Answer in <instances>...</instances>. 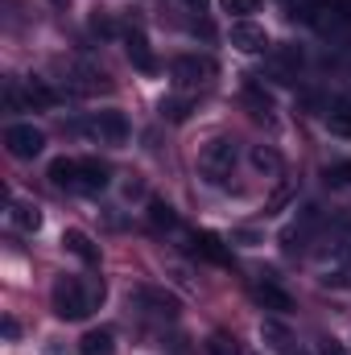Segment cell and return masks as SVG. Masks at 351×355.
Here are the masks:
<instances>
[{
  "label": "cell",
  "mask_w": 351,
  "mask_h": 355,
  "mask_svg": "<svg viewBox=\"0 0 351 355\" xmlns=\"http://www.w3.org/2000/svg\"><path fill=\"white\" fill-rule=\"evenodd\" d=\"M228 37H232V46L240 54H261V50H268V33H264V25H257V21H236Z\"/></svg>",
  "instance_id": "6"
},
{
  "label": "cell",
  "mask_w": 351,
  "mask_h": 355,
  "mask_svg": "<svg viewBox=\"0 0 351 355\" xmlns=\"http://www.w3.org/2000/svg\"><path fill=\"white\" fill-rule=\"evenodd\" d=\"M79 355H116L112 331H87V335L79 339Z\"/></svg>",
  "instance_id": "15"
},
{
  "label": "cell",
  "mask_w": 351,
  "mask_h": 355,
  "mask_svg": "<svg viewBox=\"0 0 351 355\" xmlns=\"http://www.w3.org/2000/svg\"><path fill=\"white\" fill-rule=\"evenodd\" d=\"M285 4H289V0H285Z\"/></svg>",
  "instance_id": "39"
},
{
  "label": "cell",
  "mask_w": 351,
  "mask_h": 355,
  "mask_svg": "<svg viewBox=\"0 0 351 355\" xmlns=\"http://www.w3.org/2000/svg\"><path fill=\"white\" fill-rule=\"evenodd\" d=\"M323 178H327V186H351V162H335V166H327Z\"/></svg>",
  "instance_id": "23"
},
{
  "label": "cell",
  "mask_w": 351,
  "mask_h": 355,
  "mask_svg": "<svg viewBox=\"0 0 351 355\" xmlns=\"http://www.w3.org/2000/svg\"><path fill=\"white\" fill-rule=\"evenodd\" d=\"M327 124H331V132H335V137H351V107L331 112V116H327Z\"/></svg>",
  "instance_id": "24"
},
{
  "label": "cell",
  "mask_w": 351,
  "mask_h": 355,
  "mask_svg": "<svg viewBox=\"0 0 351 355\" xmlns=\"http://www.w3.org/2000/svg\"><path fill=\"white\" fill-rule=\"evenodd\" d=\"M71 87L79 91V95H91V91H108L112 83H108L103 71H95V67H83V62H79V67L71 71Z\"/></svg>",
  "instance_id": "10"
},
{
  "label": "cell",
  "mask_w": 351,
  "mask_h": 355,
  "mask_svg": "<svg viewBox=\"0 0 351 355\" xmlns=\"http://www.w3.org/2000/svg\"><path fill=\"white\" fill-rule=\"evenodd\" d=\"M124 50H128V62H132L141 75H157V58H153V50H149V42H145L141 29H128V33H124Z\"/></svg>",
  "instance_id": "7"
},
{
  "label": "cell",
  "mask_w": 351,
  "mask_h": 355,
  "mask_svg": "<svg viewBox=\"0 0 351 355\" xmlns=\"http://www.w3.org/2000/svg\"><path fill=\"white\" fill-rule=\"evenodd\" d=\"M25 99H29V107H58V91L46 79H25Z\"/></svg>",
  "instance_id": "14"
},
{
  "label": "cell",
  "mask_w": 351,
  "mask_h": 355,
  "mask_svg": "<svg viewBox=\"0 0 351 355\" xmlns=\"http://www.w3.org/2000/svg\"><path fill=\"white\" fill-rule=\"evenodd\" d=\"M318 355H348V347L339 339H318Z\"/></svg>",
  "instance_id": "29"
},
{
  "label": "cell",
  "mask_w": 351,
  "mask_h": 355,
  "mask_svg": "<svg viewBox=\"0 0 351 355\" xmlns=\"http://www.w3.org/2000/svg\"><path fill=\"white\" fill-rule=\"evenodd\" d=\"M232 166H236V145H232L228 137H215V141L203 145V153H198V170L211 178V182H223V178L232 174Z\"/></svg>",
  "instance_id": "2"
},
{
  "label": "cell",
  "mask_w": 351,
  "mask_h": 355,
  "mask_svg": "<svg viewBox=\"0 0 351 355\" xmlns=\"http://www.w3.org/2000/svg\"><path fill=\"white\" fill-rule=\"evenodd\" d=\"M257 297H261L268 310H281V314H285V310H293V297H289V293H285V289H281V285H277L273 277L257 285Z\"/></svg>",
  "instance_id": "13"
},
{
  "label": "cell",
  "mask_w": 351,
  "mask_h": 355,
  "mask_svg": "<svg viewBox=\"0 0 351 355\" xmlns=\"http://www.w3.org/2000/svg\"><path fill=\"white\" fill-rule=\"evenodd\" d=\"M149 219H153L157 227H178L174 207H170V202H162V198H153V202H149Z\"/></svg>",
  "instance_id": "22"
},
{
  "label": "cell",
  "mask_w": 351,
  "mask_h": 355,
  "mask_svg": "<svg viewBox=\"0 0 351 355\" xmlns=\"http://www.w3.org/2000/svg\"><path fill=\"white\" fill-rule=\"evenodd\" d=\"M95 132H99L108 145H124V141H128V116L116 112V107H108V112L95 116Z\"/></svg>",
  "instance_id": "9"
},
{
  "label": "cell",
  "mask_w": 351,
  "mask_h": 355,
  "mask_svg": "<svg viewBox=\"0 0 351 355\" xmlns=\"http://www.w3.org/2000/svg\"><path fill=\"white\" fill-rule=\"evenodd\" d=\"M79 190L83 194H99V190H108V166L103 162H79Z\"/></svg>",
  "instance_id": "11"
},
{
  "label": "cell",
  "mask_w": 351,
  "mask_h": 355,
  "mask_svg": "<svg viewBox=\"0 0 351 355\" xmlns=\"http://www.w3.org/2000/svg\"><path fill=\"white\" fill-rule=\"evenodd\" d=\"M190 112H194V103H190V99H162V116H166L170 124H186V120H190Z\"/></svg>",
  "instance_id": "19"
},
{
  "label": "cell",
  "mask_w": 351,
  "mask_h": 355,
  "mask_svg": "<svg viewBox=\"0 0 351 355\" xmlns=\"http://www.w3.org/2000/svg\"><path fill=\"white\" fill-rule=\"evenodd\" d=\"M170 75H174V83H182V87H198V83H207L215 75V62L211 58H198V54H182V58H174Z\"/></svg>",
  "instance_id": "4"
},
{
  "label": "cell",
  "mask_w": 351,
  "mask_h": 355,
  "mask_svg": "<svg viewBox=\"0 0 351 355\" xmlns=\"http://www.w3.org/2000/svg\"><path fill=\"white\" fill-rule=\"evenodd\" d=\"M323 285H327V289H343V285H348V272H327Z\"/></svg>",
  "instance_id": "33"
},
{
  "label": "cell",
  "mask_w": 351,
  "mask_h": 355,
  "mask_svg": "<svg viewBox=\"0 0 351 355\" xmlns=\"http://www.w3.org/2000/svg\"><path fill=\"white\" fill-rule=\"evenodd\" d=\"M219 8H223V12H236V17H244V12H252V8H257V0H219Z\"/></svg>",
  "instance_id": "26"
},
{
  "label": "cell",
  "mask_w": 351,
  "mask_h": 355,
  "mask_svg": "<svg viewBox=\"0 0 351 355\" xmlns=\"http://www.w3.org/2000/svg\"><path fill=\"white\" fill-rule=\"evenodd\" d=\"M248 103L257 107V116H264V112H268V95H264L261 87H248Z\"/></svg>",
  "instance_id": "28"
},
{
  "label": "cell",
  "mask_w": 351,
  "mask_h": 355,
  "mask_svg": "<svg viewBox=\"0 0 351 355\" xmlns=\"http://www.w3.org/2000/svg\"><path fill=\"white\" fill-rule=\"evenodd\" d=\"M8 219H12V227H21V232H37V227H42V211H37L33 202H12V207H8Z\"/></svg>",
  "instance_id": "16"
},
{
  "label": "cell",
  "mask_w": 351,
  "mask_h": 355,
  "mask_svg": "<svg viewBox=\"0 0 351 355\" xmlns=\"http://www.w3.org/2000/svg\"><path fill=\"white\" fill-rule=\"evenodd\" d=\"M50 4H58V8H67V4H71V0H50Z\"/></svg>",
  "instance_id": "36"
},
{
  "label": "cell",
  "mask_w": 351,
  "mask_h": 355,
  "mask_svg": "<svg viewBox=\"0 0 351 355\" xmlns=\"http://www.w3.org/2000/svg\"><path fill=\"white\" fill-rule=\"evenodd\" d=\"M4 99H8V107H12V112H21V107L29 103V99H21V91H17V83H8V87H4Z\"/></svg>",
  "instance_id": "30"
},
{
  "label": "cell",
  "mask_w": 351,
  "mask_h": 355,
  "mask_svg": "<svg viewBox=\"0 0 351 355\" xmlns=\"http://www.w3.org/2000/svg\"><path fill=\"white\" fill-rule=\"evenodd\" d=\"M261 339L268 343V347H277V352H289V343H293L289 327H285V322H277V318H264V322H261Z\"/></svg>",
  "instance_id": "18"
},
{
  "label": "cell",
  "mask_w": 351,
  "mask_h": 355,
  "mask_svg": "<svg viewBox=\"0 0 351 355\" xmlns=\"http://www.w3.org/2000/svg\"><path fill=\"white\" fill-rule=\"evenodd\" d=\"M21 335V327H17V318H4V339H17Z\"/></svg>",
  "instance_id": "34"
},
{
  "label": "cell",
  "mask_w": 351,
  "mask_h": 355,
  "mask_svg": "<svg viewBox=\"0 0 351 355\" xmlns=\"http://www.w3.org/2000/svg\"><path fill=\"white\" fill-rule=\"evenodd\" d=\"M166 352L170 355H194V347H190L186 335H174V339H166Z\"/></svg>",
  "instance_id": "27"
},
{
  "label": "cell",
  "mask_w": 351,
  "mask_h": 355,
  "mask_svg": "<svg viewBox=\"0 0 351 355\" xmlns=\"http://www.w3.org/2000/svg\"><path fill=\"white\" fill-rule=\"evenodd\" d=\"M4 145H8V153H12L17 162H33V157L46 149V137H42L33 124H12V128L4 132Z\"/></svg>",
  "instance_id": "3"
},
{
  "label": "cell",
  "mask_w": 351,
  "mask_h": 355,
  "mask_svg": "<svg viewBox=\"0 0 351 355\" xmlns=\"http://www.w3.org/2000/svg\"><path fill=\"white\" fill-rule=\"evenodd\" d=\"M62 248H67L71 257H79L87 268H99V248H95V240H91L87 232H79V227H67V232H62Z\"/></svg>",
  "instance_id": "8"
},
{
  "label": "cell",
  "mask_w": 351,
  "mask_h": 355,
  "mask_svg": "<svg viewBox=\"0 0 351 355\" xmlns=\"http://www.w3.org/2000/svg\"><path fill=\"white\" fill-rule=\"evenodd\" d=\"M182 4H186V8H194V12H203V8H207V0H182Z\"/></svg>",
  "instance_id": "35"
},
{
  "label": "cell",
  "mask_w": 351,
  "mask_h": 355,
  "mask_svg": "<svg viewBox=\"0 0 351 355\" xmlns=\"http://www.w3.org/2000/svg\"><path fill=\"white\" fill-rule=\"evenodd\" d=\"M190 244H194V252H198V257H207V261H215V265H228V252H223V240H219V236L198 232Z\"/></svg>",
  "instance_id": "17"
},
{
  "label": "cell",
  "mask_w": 351,
  "mask_h": 355,
  "mask_svg": "<svg viewBox=\"0 0 351 355\" xmlns=\"http://www.w3.org/2000/svg\"><path fill=\"white\" fill-rule=\"evenodd\" d=\"M281 62H285V67H302V50H298V46H285V50H281Z\"/></svg>",
  "instance_id": "32"
},
{
  "label": "cell",
  "mask_w": 351,
  "mask_h": 355,
  "mask_svg": "<svg viewBox=\"0 0 351 355\" xmlns=\"http://www.w3.org/2000/svg\"><path fill=\"white\" fill-rule=\"evenodd\" d=\"M252 166H257L261 174H277V170H281V153L268 149V145H257V149H252Z\"/></svg>",
  "instance_id": "20"
},
{
  "label": "cell",
  "mask_w": 351,
  "mask_h": 355,
  "mask_svg": "<svg viewBox=\"0 0 351 355\" xmlns=\"http://www.w3.org/2000/svg\"><path fill=\"white\" fill-rule=\"evenodd\" d=\"M50 302H54V314L67 318V322H83L91 314V302L95 293H83V285L75 277H58L54 289H50Z\"/></svg>",
  "instance_id": "1"
},
{
  "label": "cell",
  "mask_w": 351,
  "mask_h": 355,
  "mask_svg": "<svg viewBox=\"0 0 351 355\" xmlns=\"http://www.w3.org/2000/svg\"><path fill=\"white\" fill-rule=\"evenodd\" d=\"M232 244H240V248H257V244H264V236L257 232V227H236V232H232Z\"/></svg>",
  "instance_id": "25"
},
{
  "label": "cell",
  "mask_w": 351,
  "mask_h": 355,
  "mask_svg": "<svg viewBox=\"0 0 351 355\" xmlns=\"http://www.w3.org/2000/svg\"><path fill=\"white\" fill-rule=\"evenodd\" d=\"M285 355H310V352H293V347H289V352H285Z\"/></svg>",
  "instance_id": "37"
},
{
  "label": "cell",
  "mask_w": 351,
  "mask_h": 355,
  "mask_svg": "<svg viewBox=\"0 0 351 355\" xmlns=\"http://www.w3.org/2000/svg\"><path fill=\"white\" fill-rule=\"evenodd\" d=\"M91 29H95V33H103V37H108V33H116V25H112L103 12H95V17H91Z\"/></svg>",
  "instance_id": "31"
},
{
  "label": "cell",
  "mask_w": 351,
  "mask_h": 355,
  "mask_svg": "<svg viewBox=\"0 0 351 355\" xmlns=\"http://www.w3.org/2000/svg\"><path fill=\"white\" fill-rule=\"evenodd\" d=\"M50 182L58 190H79V162H71V157L50 162Z\"/></svg>",
  "instance_id": "12"
},
{
  "label": "cell",
  "mask_w": 351,
  "mask_h": 355,
  "mask_svg": "<svg viewBox=\"0 0 351 355\" xmlns=\"http://www.w3.org/2000/svg\"><path fill=\"white\" fill-rule=\"evenodd\" d=\"M207 355H240V343H236L232 335H223V331H215V335L207 339Z\"/></svg>",
  "instance_id": "21"
},
{
  "label": "cell",
  "mask_w": 351,
  "mask_h": 355,
  "mask_svg": "<svg viewBox=\"0 0 351 355\" xmlns=\"http://www.w3.org/2000/svg\"><path fill=\"white\" fill-rule=\"evenodd\" d=\"M137 302L153 314V318H170L174 322L178 314H182V302H178L170 289H157V285H145V289H137Z\"/></svg>",
  "instance_id": "5"
},
{
  "label": "cell",
  "mask_w": 351,
  "mask_h": 355,
  "mask_svg": "<svg viewBox=\"0 0 351 355\" xmlns=\"http://www.w3.org/2000/svg\"><path fill=\"white\" fill-rule=\"evenodd\" d=\"M348 227H351V215H348Z\"/></svg>",
  "instance_id": "38"
}]
</instances>
